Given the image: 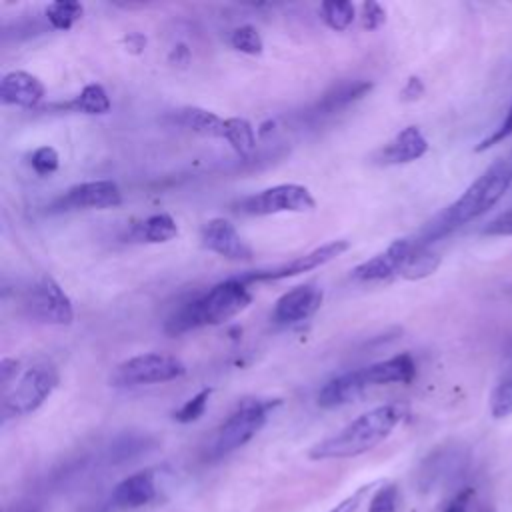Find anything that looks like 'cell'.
<instances>
[{"instance_id": "6da1fadb", "label": "cell", "mask_w": 512, "mask_h": 512, "mask_svg": "<svg viewBox=\"0 0 512 512\" xmlns=\"http://www.w3.org/2000/svg\"><path fill=\"white\" fill-rule=\"evenodd\" d=\"M512 186V156L492 162L450 206L436 214L414 238L420 246H432V242L452 234L456 228L476 220L494 208L500 198Z\"/></svg>"}, {"instance_id": "7a4b0ae2", "label": "cell", "mask_w": 512, "mask_h": 512, "mask_svg": "<svg viewBox=\"0 0 512 512\" xmlns=\"http://www.w3.org/2000/svg\"><path fill=\"white\" fill-rule=\"evenodd\" d=\"M404 414H406V408L398 402L380 404L360 414L338 432L316 442L308 450V458L310 460H344V458H356L360 454H366L392 434V430L402 422Z\"/></svg>"}, {"instance_id": "3957f363", "label": "cell", "mask_w": 512, "mask_h": 512, "mask_svg": "<svg viewBox=\"0 0 512 512\" xmlns=\"http://www.w3.org/2000/svg\"><path fill=\"white\" fill-rule=\"evenodd\" d=\"M252 302L248 286L236 276L210 286L206 292L178 306L166 320L164 332L182 336L204 326H218L238 316Z\"/></svg>"}, {"instance_id": "277c9868", "label": "cell", "mask_w": 512, "mask_h": 512, "mask_svg": "<svg viewBox=\"0 0 512 512\" xmlns=\"http://www.w3.org/2000/svg\"><path fill=\"white\" fill-rule=\"evenodd\" d=\"M278 404H280L278 398H274V400H270V398L242 400L216 430L212 444H210L212 458L228 456L230 452L248 444L264 428L270 412Z\"/></svg>"}, {"instance_id": "5b68a950", "label": "cell", "mask_w": 512, "mask_h": 512, "mask_svg": "<svg viewBox=\"0 0 512 512\" xmlns=\"http://www.w3.org/2000/svg\"><path fill=\"white\" fill-rule=\"evenodd\" d=\"M60 374L56 366L40 362L30 366L2 398V418H20L36 412L56 390Z\"/></svg>"}, {"instance_id": "8992f818", "label": "cell", "mask_w": 512, "mask_h": 512, "mask_svg": "<svg viewBox=\"0 0 512 512\" xmlns=\"http://www.w3.org/2000/svg\"><path fill=\"white\" fill-rule=\"evenodd\" d=\"M184 374L186 364L180 358L166 352H146L120 362L110 376V384L116 388H134L170 382Z\"/></svg>"}, {"instance_id": "52a82bcc", "label": "cell", "mask_w": 512, "mask_h": 512, "mask_svg": "<svg viewBox=\"0 0 512 512\" xmlns=\"http://www.w3.org/2000/svg\"><path fill=\"white\" fill-rule=\"evenodd\" d=\"M316 200L302 184H276L260 192L248 194L232 204V210L244 216H270L284 212H310Z\"/></svg>"}, {"instance_id": "ba28073f", "label": "cell", "mask_w": 512, "mask_h": 512, "mask_svg": "<svg viewBox=\"0 0 512 512\" xmlns=\"http://www.w3.org/2000/svg\"><path fill=\"white\" fill-rule=\"evenodd\" d=\"M26 314L42 324L68 326L74 320V306L62 286L48 274L40 276L24 296Z\"/></svg>"}, {"instance_id": "9c48e42d", "label": "cell", "mask_w": 512, "mask_h": 512, "mask_svg": "<svg viewBox=\"0 0 512 512\" xmlns=\"http://www.w3.org/2000/svg\"><path fill=\"white\" fill-rule=\"evenodd\" d=\"M350 248L348 240H332L326 242L282 266L276 268H268V270H254V272H246L242 276H238L246 286L256 284V282H276V280H284V278H292L298 276L302 272H310L314 268H320L324 264H328L330 260L338 258L340 254H344Z\"/></svg>"}, {"instance_id": "30bf717a", "label": "cell", "mask_w": 512, "mask_h": 512, "mask_svg": "<svg viewBox=\"0 0 512 512\" xmlns=\"http://www.w3.org/2000/svg\"><path fill=\"white\" fill-rule=\"evenodd\" d=\"M122 204V192L114 180H88L70 186L52 202V210H104Z\"/></svg>"}, {"instance_id": "8fae6325", "label": "cell", "mask_w": 512, "mask_h": 512, "mask_svg": "<svg viewBox=\"0 0 512 512\" xmlns=\"http://www.w3.org/2000/svg\"><path fill=\"white\" fill-rule=\"evenodd\" d=\"M200 242L206 250L228 260H252L254 252L226 218H212L200 230Z\"/></svg>"}, {"instance_id": "7c38bea8", "label": "cell", "mask_w": 512, "mask_h": 512, "mask_svg": "<svg viewBox=\"0 0 512 512\" xmlns=\"http://www.w3.org/2000/svg\"><path fill=\"white\" fill-rule=\"evenodd\" d=\"M322 298V288H318L312 282L294 286L276 300L272 318L278 324H298L316 314V310L322 304Z\"/></svg>"}, {"instance_id": "4fadbf2b", "label": "cell", "mask_w": 512, "mask_h": 512, "mask_svg": "<svg viewBox=\"0 0 512 512\" xmlns=\"http://www.w3.org/2000/svg\"><path fill=\"white\" fill-rule=\"evenodd\" d=\"M412 238H400L394 240L384 252L372 256L370 260L358 264L352 270V278L360 280V282H374V280H386L394 274L400 272L404 260L408 258V254L412 252Z\"/></svg>"}, {"instance_id": "5bb4252c", "label": "cell", "mask_w": 512, "mask_h": 512, "mask_svg": "<svg viewBox=\"0 0 512 512\" xmlns=\"http://www.w3.org/2000/svg\"><path fill=\"white\" fill-rule=\"evenodd\" d=\"M370 388L368 380H366V374H364V368H358V370H348L340 376H334L330 378L320 390H318V396H316V404L320 408H338V406H344V404H350L354 402L356 398H360L366 390Z\"/></svg>"}, {"instance_id": "9a60e30c", "label": "cell", "mask_w": 512, "mask_h": 512, "mask_svg": "<svg viewBox=\"0 0 512 512\" xmlns=\"http://www.w3.org/2000/svg\"><path fill=\"white\" fill-rule=\"evenodd\" d=\"M46 86L42 80L26 70H12L0 80V100L8 106L34 108L42 102Z\"/></svg>"}, {"instance_id": "2e32d148", "label": "cell", "mask_w": 512, "mask_h": 512, "mask_svg": "<svg viewBox=\"0 0 512 512\" xmlns=\"http://www.w3.org/2000/svg\"><path fill=\"white\" fill-rule=\"evenodd\" d=\"M428 152V140L420 132L418 126H406L402 128L388 144H384L376 152V160L380 164L392 166V164H408L418 158H422Z\"/></svg>"}, {"instance_id": "e0dca14e", "label": "cell", "mask_w": 512, "mask_h": 512, "mask_svg": "<svg viewBox=\"0 0 512 512\" xmlns=\"http://www.w3.org/2000/svg\"><path fill=\"white\" fill-rule=\"evenodd\" d=\"M112 502L118 508H140L156 498V480L152 470H140L120 480L112 490Z\"/></svg>"}, {"instance_id": "ac0fdd59", "label": "cell", "mask_w": 512, "mask_h": 512, "mask_svg": "<svg viewBox=\"0 0 512 512\" xmlns=\"http://www.w3.org/2000/svg\"><path fill=\"white\" fill-rule=\"evenodd\" d=\"M370 90H372V82L370 80H344V82H338V84H334L330 90H326L322 94V98L314 104V108L310 112H312V116H330V114H334L338 110H344L350 104L358 102Z\"/></svg>"}, {"instance_id": "d6986e66", "label": "cell", "mask_w": 512, "mask_h": 512, "mask_svg": "<svg viewBox=\"0 0 512 512\" xmlns=\"http://www.w3.org/2000/svg\"><path fill=\"white\" fill-rule=\"evenodd\" d=\"M364 374L370 386L382 384H410L416 376V362L408 352L364 366Z\"/></svg>"}, {"instance_id": "ffe728a7", "label": "cell", "mask_w": 512, "mask_h": 512, "mask_svg": "<svg viewBox=\"0 0 512 512\" xmlns=\"http://www.w3.org/2000/svg\"><path fill=\"white\" fill-rule=\"evenodd\" d=\"M174 120L178 126L200 134V136H210V138H222V128H224V118L218 114L198 108V106H186L180 108L174 114Z\"/></svg>"}, {"instance_id": "44dd1931", "label": "cell", "mask_w": 512, "mask_h": 512, "mask_svg": "<svg viewBox=\"0 0 512 512\" xmlns=\"http://www.w3.org/2000/svg\"><path fill=\"white\" fill-rule=\"evenodd\" d=\"M176 236H178V224L166 212H158V214H152V216L144 218L132 230L134 240L148 242V244H162V242H168Z\"/></svg>"}, {"instance_id": "7402d4cb", "label": "cell", "mask_w": 512, "mask_h": 512, "mask_svg": "<svg viewBox=\"0 0 512 512\" xmlns=\"http://www.w3.org/2000/svg\"><path fill=\"white\" fill-rule=\"evenodd\" d=\"M412 242H414V238H412ZM440 260H442L440 254L434 252L430 246H420L414 242L412 252L404 260L398 276H402L406 280H422L436 272V268L440 266Z\"/></svg>"}, {"instance_id": "603a6c76", "label": "cell", "mask_w": 512, "mask_h": 512, "mask_svg": "<svg viewBox=\"0 0 512 512\" xmlns=\"http://www.w3.org/2000/svg\"><path fill=\"white\" fill-rule=\"evenodd\" d=\"M68 110L74 112H82V114H90V116H100V114H108L112 108L110 96L104 90V86L100 84H86L78 96H74V100H70L66 104Z\"/></svg>"}, {"instance_id": "cb8c5ba5", "label": "cell", "mask_w": 512, "mask_h": 512, "mask_svg": "<svg viewBox=\"0 0 512 512\" xmlns=\"http://www.w3.org/2000/svg\"><path fill=\"white\" fill-rule=\"evenodd\" d=\"M222 140H226L240 156H248L256 148V132L246 118H224Z\"/></svg>"}, {"instance_id": "d4e9b609", "label": "cell", "mask_w": 512, "mask_h": 512, "mask_svg": "<svg viewBox=\"0 0 512 512\" xmlns=\"http://www.w3.org/2000/svg\"><path fill=\"white\" fill-rule=\"evenodd\" d=\"M48 24L54 30H70L84 14V6L76 0H56L44 10Z\"/></svg>"}, {"instance_id": "484cf974", "label": "cell", "mask_w": 512, "mask_h": 512, "mask_svg": "<svg viewBox=\"0 0 512 512\" xmlns=\"http://www.w3.org/2000/svg\"><path fill=\"white\" fill-rule=\"evenodd\" d=\"M320 16L328 28L340 32L354 22L356 8L352 2L346 0H328L320 4Z\"/></svg>"}, {"instance_id": "4316f807", "label": "cell", "mask_w": 512, "mask_h": 512, "mask_svg": "<svg viewBox=\"0 0 512 512\" xmlns=\"http://www.w3.org/2000/svg\"><path fill=\"white\" fill-rule=\"evenodd\" d=\"M230 44L234 50L248 54V56H258L264 50V40H262L260 32L250 24L234 28L230 34Z\"/></svg>"}, {"instance_id": "83f0119b", "label": "cell", "mask_w": 512, "mask_h": 512, "mask_svg": "<svg viewBox=\"0 0 512 512\" xmlns=\"http://www.w3.org/2000/svg\"><path fill=\"white\" fill-rule=\"evenodd\" d=\"M490 414L494 418L512 416V370L504 374V378L496 384L490 396Z\"/></svg>"}, {"instance_id": "f1b7e54d", "label": "cell", "mask_w": 512, "mask_h": 512, "mask_svg": "<svg viewBox=\"0 0 512 512\" xmlns=\"http://www.w3.org/2000/svg\"><path fill=\"white\" fill-rule=\"evenodd\" d=\"M212 396V388H202L200 392H196L192 398H188L178 410H174L172 418L180 424H190V422H196L204 412H206V406H208V400Z\"/></svg>"}, {"instance_id": "f546056e", "label": "cell", "mask_w": 512, "mask_h": 512, "mask_svg": "<svg viewBox=\"0 0 512 512\" xmlns=\"http://www.w3.org/2000/svg\"><path fill=\"white\" fill-rule=\"evenodd\" d=\"M60 156L52 146H40L30 154V168L38 176H50L58 170Z\"/></svg>"}, {"instance_id": "4dcf8cb0", "label": "cell", "mask_w": 512, "mask_h": 512, "mask_svg": "<svg viewBox=\"0 0 512 512\" xmlns=\"http://www.w3.org/2000/svg\"><path fill=\"white\" fill-rule=\"evenodd\" d=\"M398 488L394 484H382L368 502V512H396Z\"/></svg>"}, {"instance_id": "1f68e13d", "label": "cell", "mask_w": 512, "mask_h": 512, "mask_svg": "<svg viewBox=\"0 0 512 512\" xmlns=\"http://www.w3.org/2000/svg\"><path fill=\"white\" fill-rule=\"evenodd\" d=\"M508 136H512V102H510V108H508L504 120L492 130V134H488L486 138H482V140L476 144L474 150H476V152H484V150H488V148H492V146L504 142Z\"/></svg>"}, {"instance_id": "d6a6232c", "label": "cell", "mask_w": 512, "mask_h": 512, "mask_svg": "<svg viewBox=\"0 0 512 512\" xmlns=\"http://www.w3.org/2000/svg\"><path fill=\"white\" fill-rule=\"evenodd\" d=\"M486 236H512V204L482 228Z\"/></svg>"}, {"instance_id": "836d02e7", "label": "cell", "mask_w": 512, "mask_h": 512, "mask_svg": "<svg viewBox=\"0 0 512 512\" xmlns=\"http://www.w3.org/2000/svg\"><path fill=\"white\" fill-rule=\"evenodd\" d=\"M360 18H362V26L366 30H376L386 22V10L382 8V4H378L374 0H368V2L362 4Z\"/></svg>"}, {"instance_id": "e575fe53", "label": "cell", "mask_w": 512, "mask_h": 512, "mask_svg": "<svg viewBox=\"0 0 512 512\" xmlns=\"http://www.w3.org/2000/svg\"><path fill=\"white\" fill-rule=\"evenodd\" d=\"M368 488H370V486H360L356 492H352V494H348L346 498H342V500H340L336 506H332L328 512H356V510L360 508V504H362V500H364Z\"/></svg>"}, {"instance_id": "d590c367", "label": "cell", "mask_w": 512, "mask_h": 512, "mask_svg": "<svg viewBox=\"0 0 512 512\" xmlns=\"http://www.w3.org/2000/svg\"><path fill=\"white\" fill-rule=\"evenodd\" d=\"M18 372H20V360H16V358H2L0 360V384L4 388L10 386V382L16 378Z\"/></svg>"}, {"instance_id": "8d00e7d4", "label": "cell", "mask_w": 512, "mask_h": 512, "mask_svg": "<svg viewBox=\"0 0 512 512\" xmlns=\"http://www.w3.org/2000/svg\"><path fill=\"white\" fill-rule=\"evenodd\" d=\"M422 94H424V82H422L418 76H410V78L406 80L402 92H400V98H402L404 102H414V100H418Z\"/></svg>"}, {"instance_id": "74e56055", "label": "cell", "mask_w": 512, "mask_h": 512, "mask_svg": "<svg viewBox=\"0 0 512 512\" xmlns=\"http://www.w3.org/2000/svg\"><path fill=\"white\" fill-rule=\"evenodd\" d=\"M124 44H126V48L130 52L140 54L144 50V46H146V36H142L140 32H130L128 36H124Z\"/></svg>"}, {"instance_id": "f35d334b", "label": "cell", "mask_w": 512, "mask_h": 512, "mask_svg": "<svg viewBox=\"0 0 512 512\" xmlns=\"http://www.w3.org/2000/svg\"><path fill=\"white\" fill-rule=\"evenodd\" d=\"M468 496H470V492H462V494H458V496L448 504V508H446L444 512H466Z\"/></svg>"}, {"instance_id": "ab89813d", "label": "cell", "mask_w": 512, "mask_h": 512, "mask_svg": "<svg viewBox=\"0 0 512 512\" xmlns=\"http://www.w3.org/2000/svg\"><path fill=\"white\" fill-rule=\"evenodd\" d=\"M510 354H512V336H510Z\"/></svg>"}]
</instances>
